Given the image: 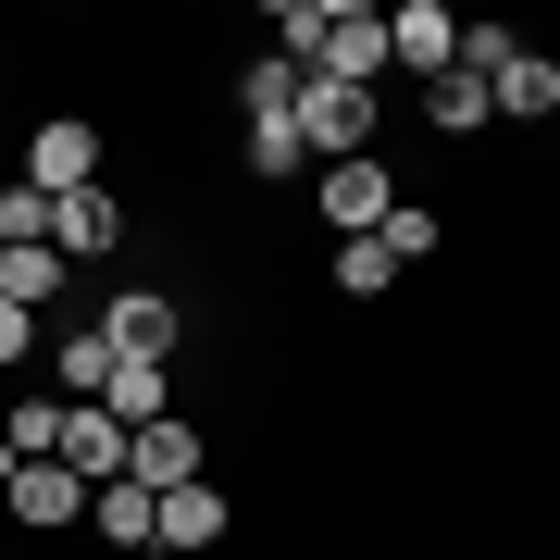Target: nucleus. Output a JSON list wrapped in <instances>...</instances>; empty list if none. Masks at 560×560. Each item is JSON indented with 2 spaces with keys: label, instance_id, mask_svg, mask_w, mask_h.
Segmentation results:
<instances>
[{
  "label": "nucleus",
  "instance_id": "f257e3e1",
  "mask_svg": "<svg viewBox=\"0 0 560 560\" xmlns=\"http://www.w3.org/2000/svg\"><path fill=\"white\" fill-rule=\"evenodd\" d=\"M101 162H113V138H101L88 113H38V125H25V150H13V187H38V200H75V187H113Z\"/></svg>",
  "mask_w": 560,
  "mask_h": 560
},
{
  "label": "nucleus",
  "instance_id": "f03ea898",
  "mask_svg": "<svg viewBox=\"0 0 560 560\" xmlns=\"http://www.w3.org/2000/svg\"><path fill=\"white\" fill-rule=\"evenodd\" d=\"M287 125H300L312 175H324V162H361V150L386 138V88H324V75H300V113H287Z\"/></svg>",
  "mask_w": 560,
  "mask_h": 560
},
{
  "label": "nucleus",
  "instance_id": "7ed1b4c3",
  "mask_svg": "<svg viewBox=\"0 0 560 560\" xmlns=\"http://www.w3.org/2000/svg\"><path fill=\"white\" fill-rule=\"evenodd\" d=\"M300 75H324V88H399L386 13H374V0H324V38H312V62H300Z\"/></svg>",
  "mask_w": 560,
  "mask_h": 560
},
{
  "label": "nucleus",
  "instance_id": "20e7f679",
  "mask_svg": "<svg viewBox=\"0 0 560 560\" xmlns=\"http://www.w3.org/2000/svg\"><path fill=\"white\" fill-rule=\"evenodd\" d=\"M101 337L125 361H187V349H200V312H187V287H113V300H101Z\"/></svg>",
  "mask_w": 560,
  "mask_h": 560
},
{
  "label": "nucleus",
  "instance_id": "39448f33",
  "mask_svg": "<svg viewBox=\"0 0 560 560\" xmlns=\"http://www.w3.org/2000/svg\"><path fill=\"white\" fill-rule=\"evenodd\" d=\"M386 212H399V175H386V150L324 162V175H312V224H324V237H374Z\"/></svg>",
  "mask_w": 560,
  "mask_h": 560
},
{
  "label": "nucleus",
  "instance_id": "423d86ee",
  "mask_svg": "<svg viewBox=\"0 0 560 560\" xmlns=\"http://www.w3.org/2000/svg\"><path fill=\"white\" fill-rule=\"evenodd\" d=\"M50 249L75 261V275H101L113 249H138V212H125V187H75V200H50Z\"/></svg>",
  "mask_w": 560,
  "mask_h": 560
},
{
  "label": "nucleus",
  "instance_id": "0eeeda50",
  "mask_svg": "<svg viewBox=\"0 0 560 560\" xmlns=\"http://www.w3.org/2000/svg\"><path fill=\"white\" fill-rule=\"evenodd\" d=\"M0 523H13V536H88V486L62 474V460H25V474L0 486Z\"/></svg>",
  "mask_w": 560,
  "mask_h": 560
},
{
  "label": "nucleus",
  "instance_id": "6e6552de",
  "mask_svg": "<svg viewBox=\"0 0 560 560\" xmlns=\"http://www.w3.org/2000/svg\"><path fill=\"white\" fill-rule=\"evenodd\" d=\"M200 411H162V423H138V448H125V486H150V499H175V486H200Z\"/></svg>",
  "mask_w": 560,
  "mask_h": 560
},
{
  "label": "nucleus",
  "instance_id": "1a4fd4ad",
  "mask_svg": "<svg viewBox=\"0 0 560 560\" xmlns=\"http://www.w3.org/2000/svg\"><path fill=\"white\" fill-rule=\"evenodd\" d=\"M125 448H138V436H125L101 399H62V448H50V460L88 486V499H101V486H125Z\"/></svg>",
  "mask_w": 560,
  "mask_h": 560
},
{
  "label": "nucleus",
  "instance_id": "9d476101",
  "mask_svg": "<svg viewBox=\"0 0 560 560\" xmlns=\"http://www.w3.org/2000/svg\"><path fill=\"white\" fill-rule=\"evenodd\" d=\"M386 50H399V88H436L460 62V13L448 0H399V13H386Z\"/></svg>",
  "mask_w": 560,
  "mask_h": 560
},
{
  "label": "nucleus",
  "instance_id": "9b49d317",
  "mask_svg": "<svg viewBox=\"0 0 560 560\" xmlns=\"http://www.w3.org/2000/svg\"><path fill=\"white\" fill-rule=\"evenodd\" d=\"M486 113H499V125H560V50L523 38L499 75H486Z\"/></svg>",
  "mask_w": 560,
  "mask_h": 560
},
{
  "label": "nucleus",
  "instance_id": "f8f14e48",
  "mask_svg": "<svg viewBox=\"0 0 560 560\" xmlns=\"http://www.w3.org/2000/svg\"><path fill=\"white\" fill-rule=\"evenodd\" d=\"M62 287H75V261H62L50 237L0 249V300H13V312H38V324H62Z\"/></svg>",
  "mask_w": 560,
  "mask_h": 560
},
{
  "label": "nucleus",
  "instance_id": "ddd939ff",
  "mask_svg": "<svg viewBox=\"0 0 560 560\" xmlns=\"http://www.w3.org/2000/svg\"><path fill=\"white\" fill-rule=\"evenodd\" d=\"M411 113H423V138H436V150H474L486 125H499V113H486V88L460 75V62H448L436 88H411Z\"/></svg>",
  "mask_w": 560,
  "mask_h": 560
},
{
  "label": "nucleus",
  "instance_id": "4468645a",
  "mask_svg": "<svg viewBox=\"0 0 560 560\" xmlns=\"http://www.w3.org/2000/svg\"><path fill=\"white\" fill-rule=\"evenodd\" d=\"M101 411L125 423V436H138V423H162V411H187V399H175V361H125V349H113V374H101Z\"/></svg>",
  "mask_w": 560,
  "mask_h": 560
},
{
  "label": "nucleus",
  "instance_id": "2eb2a0df",
  "mask_svg": "<svg viewBox=\"0 0 560 560\" xmlns=\"http://www.w3.org/2000/svg\"><path fill=\"white\" fill-rule=\"evenodd\" d=\"M224 523H237V499L200 474V486H175V499H162V548H175V560H212V548H224Z\"/></svg>",
  "mask_w": 560,
  "mask_h": 560
},
{
  "label": "nucleus",
  "instance_id": "dca6fc26",
  "mask_svg": "<svg viewBox=\"0 0 560 560\" xmlns=\"http://www.w3.org/2000/svg\"><path fill=\"white\" fill-rule=\"evenodd\" d=\"M88 536H101L113 560H150L162 548V499L150 486H101V499H88Z\"/></svg>",
  "mask_w": 560,
  "mask_h": 560
},
{
  "label": "nucleus",
  "instance_id": "f3484780",
  "mask_svg": "<svg viewBox=\"0 0 560 560\" xmlns=\"http://www.w3.org/2000/svg\"><path fill=\"white\" fill-rule=\"evenodd\" d=\"M101 374H113L101 312H88V324H50V399H101Z\"/></svg>",
  "mask_w": 560,
  "mask_h": 560
},
{
  "label": "nucleus",
  "instance_id": "a211bd4d",
  "mask_svg": "<svg viewBox=\"0 0 560 560\" xmlns=\"http://www.w3.org/2000/svg\"><path fill=\"white\" fill-rule=\"evenodd\" d=\"M224 101H237V125H275V113H300V62H287V50H249L237 75H224Z\"/></svg>",
  "mask_w": 560,
  "mask_h": 560
},
{
  "label": "nucleus",
  "instance_id": "6ab92c4d",
  "mask_svg": "<svg viewBox=\"0 0 560 560\" xmlns=\"http://www.w3.org/2000/svg\"><path fill=\"white\" fill-rule=\"evenodd\" d=\"M324 287H337V300H386V287H399V249L386 237H337L324 249Z\"/></svg>",
  "mask_w": 560,
  "mask_h": 560
},
{
  "label": "nucleus",
  "instance_id": "aec40b11",
  "mask_svg": "<svg viewBox=\"0 0 560 560\" xmlns=\"http://www.w3.org/2000/svg\"><path fill=\"white\" fill-rule=\"evenodd\" d=\"M0 436H13V460H50L62 448V399L50 386H0Z\"/></svg>",
  "mask_w": 560,
  "mask_h": 560
},
{
  "label": "nucleus",
  "instance_id": "412c9836",
  "mask_svg": "<svg viewBox=\"0 0 560 560\" xmlns=\"http://www.w3.org/2000/svg\"><path fill=\"white\" fill-rule=\"evenodd\" d=\"M300 162H312V150H300V125H287V113H275V125H237V175H249V187H287Z\"/></svg>",
  "mask_w": 560,
  "mask_h": 560
},
{
  "label": "nucleus",
  "instance_id": "4be33fe9",
  "mask_svg": "<svg viewBox=\"0 0 560 560\" xmlns=\"http://www.w3.org/2000/svg\"><path fill=\"white\" fill-rule=\"evenodd\" d=\"M374 237L399 249V275H411V261H436V249H448V224H436V200H399V212L374 224Z\"/></svg>",
  "mask_w": 560,
  "mask_h": 560
},
{
  "label": "nucleus",
  "instance_id": "5701e85b",
  "mask_svg": "<svg viewBox=\"0 0 560 560\" xmlns=\"http://www.w3.org/2000/svg\"><path fill=\"white\" fill-rule=\"evenodd\" d=\"M25 361H50V324H38V312H13V300H0V386H13V374H25Z\"/></svg>",
  "mask_w": 560,
  "mask_h": 560
},
{
  "label": "nucleus",
  "instance_id": "b1692460",
  "mask_svg": "<svg viewBox=\"0 0 560 560\" xmlns=\"http://www.w3.org/2000/svg\"><path fill=\"white\" fill-rule=\"evenodd\" d=\"M13 474H25V460H13V436H0V486H13Z\"/></svg>",
  "mask_w": 560,
  "mask_h": 560
},
{
  "label": "nucleus",
  "instance_id": "393cba45",
  "mask_svg": "<svg viewBox=\"0 0 560 560\" xmlns=\"http://www.w3.org/2000/svg\"><path fill=\"white\" fill-rule=\"evenodd\" d=\"M548 150H560V125H548Z\"/></svg>",
  "mask_w": 560,
  "mask_h": 560
}]
</instances>
